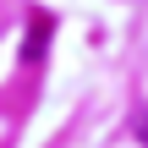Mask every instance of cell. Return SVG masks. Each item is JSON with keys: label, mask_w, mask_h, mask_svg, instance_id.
Instances as JSON below:
<instances>
[{"label": "cell", "mask_w": 148, "mask_h": 148, "mask_svg": "<svg viewBox=\"0 0 148 148\" xmlns=\"http://www.w3.org/2000/svg\"><path fill=\"white\" fill-rule=\"evenodd\" d=\"M143 132H148V126H143Z\"/></svg>", "instance_id": "1"}]
</instances>
